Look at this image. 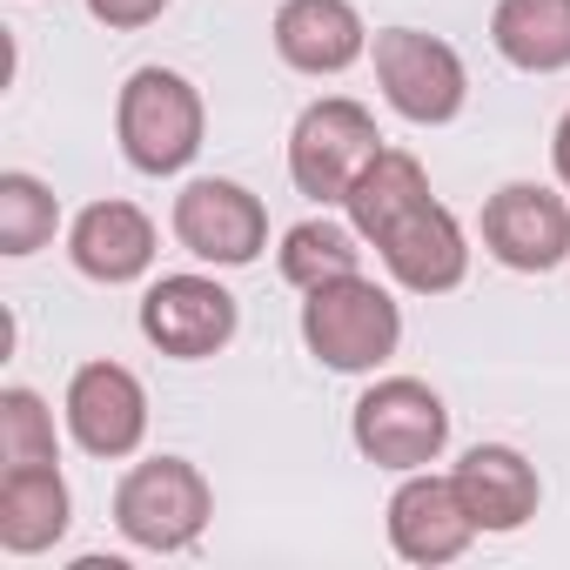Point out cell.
<instances>
[{"instance_id": "1", "label": "cell", "mask_w": 570, "mask_h": 570, "mask_svg": "<svg viewBox=\"0 0 570 570\" xmlns=\"http://www.w3.org/2000/svg\"><path fill=\"white\" fill-rule=\"evenodd\" d=\"M303 350L336 376H376L403 350V303L376 275H336L303 296Z\"/></svg>"}, {"instance_id": "2", "label": "cell", "mask_w": 570, "mask_h": 570, "mask_svg": "<svg viewBox=\"0 0 570 570\" xmlns=\"http://www.w3.org/2000/svg\"><path fill=\"white\" fill-rule=\"evenodd\" d=\"M208 101L181 68H135L115 95V141L135 175H181L202 155Z\"/></svg>"}, {"instance_id": "3", "label": "cell", "mask_w": 570, "mask_h": 570, "mask_svg": "<svg viewBox=\"0 0 570 570\" xmlns=\"http://www.w3.org/2000/svg\"><path fill=\"white\" fill-rule=\"evenodd\" d=\"M350 443L376 470H430L450 450V403L423 376H376L350 410Z\"/></svg>"}, {"instance_id": "4", "label": "cell", "mask_w": 570, "mask_h": 570, "mask_svg": "<svg viewBox=\"0 0 570 570\" xmlns=\"http://www.w3.org/2000/svg\"><path fill=\"white\" fill-rule=\"evenodd\" d=\"M208 517H215V490L188 456H148L115 483V530L135 550H155V557L195 550Z\"/></svg>"}, {"instance_id": "5", "label": "cell", "mask_w": 570, "mask_h": 570, "mask_svg": "<svg viewBox=\"0 0 570 570\" xmlns=\"http://www.w3.org/2000/svg\"><path fill=\"white\" fill-rule=\"evenodd\" d=\"M383 155V128H376V115L363 108V101H350V95H323V101H309L303 115H296V128H289V181H296V195H309V202H350V188H356V175L370 168Z\"/></svg>"}, {"instance_id": "6", "label": "cell", "mask_w": 570, "mask_h": 570, "mask_svg": "<svg viewBox=\"0 0 570 570\" xmlns=\"http://www.w3.org/2000/svg\"><path fill=\"white\" fill-rule=\"evenodd\" d=\"M370 68H376V88L383 101L416 121V128H443L463 115L470 101V68L463 55L443 41V35H423V28H383L370 41Z\"/></svg>"}, {"instance_id": "7", "label": "cell", "mask_w": 570, "mask_h": 570, "mask_svg": "<svg viewBox=\"0 0 570 570\" xmlns=\"http://www.w3.org/2000/svg\"><path fill=\"white\" fill-rule=\"evenodd\" d=\"M168 228L208 268H248L268 248V208H262V195L242 188V181H228V175H195L175 195Z\"/></svg>"}, {"instance_id": "8", "label": "cell", "mask_w": 570, "mask_h": 570, "mask_svg": "<svg viewBox=\"0 0 570 570\" xmlns=\"http://www.w3.org/2000/svg\"><path fill=\"white\" fill-rule=\"evenodd\" d=\"M235 330H242V303L222 289L215 275L181 268V275L148 282V296H141V336H148L161 356H175V363H208V356H222V350L235 343Z\"/></svg>"}, {"instance_id": "9", "label": "cell", "mask_w": 570, "mask_h": 570, "mask_svg": "<svg viewBox=\"0 0 570 570\" xmlns=\"http://www.w3.org/2000/svg\"><path fill=\"white\" fill-rule=\"evenodd\" d=\"M61 416H68V436L95 463H121L148 443V390L128 363H108V356H95L68 376Z\"/></svg>"}, {"instance_id": "10", "label": "cell", "mask_w": 570, "mask_h": 570, "mask_svg": "<svg viewBox=\"0 0 570 570\" xmlns=\"http://www.w3.org/2000/svg\"><path fill=\"white\" fill-rule=\"evenodd\" d=\"M483 248L510 275H550L570 262V202L543 181H503L483 202Z\"/></svg>"}, {"instance_id": "11", "label": "cell", "mask_w": 570, "mask_h": 570, "mask_svg": "<svg viewBox=\"0 0 570 570\" xmlns=\"http://www.w3.org/2000/svg\"><path fill=\"white\" fill-rule=\"evenodd\" d=\"M383 517H390V550H396L403 563H423V570L456 563V557L483 537L450 470H410V476L396 483V497H390Z\"/></svg>"}, {"instance_id": "12", "label": "cell", "mask_w": 570, "mask_h": 570, "mask_svg": "<svg viewBox=\"0 0 570 570\" xmlns=\"http://www.w3.org/2000/svg\"><path fill=\"white\" fill-rule=\"evenodd\" d=\"M370 248L383 255L390 282L410 289V296H450V289H463V275H470V235H463V222L436 195L416 202L403 222H390Z\"/></svg>"}, {"instance_id": "13", "label": "cell", "mask_w": 570, "mask_h": 570, "mask_svg": "<svg viewBox=\"0 0 570 570\" xmlns=\"http://www.w3.org/2000/svg\"><path fill=\"white\" fill-rule=\"evenodd\" d=\"M161 255V228L141 202H121V195H101L88 202L75 222H68V262L101 282V289H128V282H141Z\"/></svg>"}, {"instance_id": "14", "label": "cell", "mask_w": 570, "mask_h": 570, "mask_svg": "<svg viewBox=\"0 0 570 570\" xmlns=\"http://www.w3.org/2000/svg\"><path fill=\"white\" fill-rule=\"evenodd\" d=\"M268 41L282 68L323 81V75H350L370 55V21L356 14V0H282Z\"/></svg>"}, {"instance_id": "15", "label": "cell", "mask_w": 570, "mask_h": 570, "mask_svg": "<svg viewBox=\"0 0 570 570\" xmlns=\"http://www.w3.org/2000/svg\"><path fill=\"white\" fill-rule=\"evenodd\" d=\"M450 476H456V490H463V503H470V517H476L483 537L523 530V523L537 517V503H543L537 463H530L523 450H510V443H476V450H463V463H456Z\"/></svg>"}, {"instance_id": "16", "label": "cell", "mask_w": 570, "mask_h": 570, "mask_svg": "<svg viewBox=\"0 0 570 570\" xmlns=\"http://www.w3.org/2000/svg\"><path fill=\"white\" fill-rule=\"evenodd\" d=\"M75 523V490L61 463H21L0 470V550L8 557H41L68 537Z\"/></svg>"}, {"instance_id": "17", "label": "cell", "mask_w": 570, "mask_h": 570, "mask_svg": "<svg viewBox=\"0 0 570 570\" xmlns=\"http://www.w3.org/2000/svg\"><path fill=\"white\" fill-rule=\"evenodd\" d=\"M490 41L517 75H563L570 68V0H497Z\"/></svg>"}, {"instance_id": "18", "label": "cell", "mask_w": 570, "mask_h": 570, "mask_svg": "<svg viewBox=\"0 0 570 570\" xmlns=\"http://www.w3.org/2000/svg\"><path fill=\"white\" fill-rule=\"evenodd\" d=\"M416 202H430V168L410 155V148H383L363 175H356V188H350V228L363 235V242H376L390 222H403Z\"/></svg>"}, {"instance_id": "19", "label": "cell", "mask_w": 570, "mask_h": 570, "mask_svg": "<svg viewBox=\"0 0 570 570\" xmlns=\"http://www.w3.org/2000/svg\"><path fill=\"white\" fill-rule=\"evenodd\" d=\"M275 262H282V282L309 296V289H323V282H336V275H356V268H363V235H356L350 222L309 215V222H296L289 235H282Z\"/></svg>"}, {"instance_id": "20", "label": "cell", "mask_w": 570, "mask_h": 570, "mask_svg": "<svg viewBox=\"0 0 570 570\" xmlns=\"http://www.w3.org/2000/svg\"><path fill=\"white\" fill-rule=\"evenodd\" d=\"M55 228H61V202H55V188L41 175H28V168L0 175V255L21 262V255L48 248Z\"/></svg>"}, {"instance_id": "21", "label": "cell", "mask_w": 570, "mask_h": 570, "mask_svg": "<svg viewBox=\"0 0 570 570\" xmlns=\"http://www.w3.org/2000/svg\"><path fill=\"white\" fill-rule=\"evenodd\" d=\"M21 463H61V436H55V410L28 383H8L0 390V470Z\"/></svg>"}, {"instance_id": "22", "label": "cell", "mask_w": 570, "mask_h": 570, "mask_svg": "<svg viewBox=\"0 0 570 570\" xmlns=\"http://www.w3.org/2000/svg\"><path fill=\"white\" fill-rule=\"evenodd\" d=\"M81 8L108 28V35H141V28H155L175 0H81Z\"/></svg>"}, {"instance_id": "23", "label": "cell", "mask_w": 570, "mask_h": 570, "mask_svg": "<svg viewBox=\"0 0 570 570\" xmlns=\"http://www.w3.org/2000/svg\"><path fill=\"white\" fill-rule=\"evenodd\" d=\"M550 161H557V181L570 188V108H563V121H557V135H550Z\"/></svg>"}]
</instances>
